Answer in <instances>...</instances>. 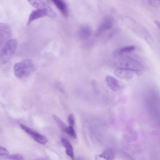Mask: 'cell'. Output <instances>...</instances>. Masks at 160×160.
<instances>
[{"instance_id":"cell-11","label":"cell","mask_w":160,"mask_h":160,"mask_svg":"<svg viewBox=\"0 0 160 160\" xmlns=\"http://www.w3.org/2000/svg\"><path fill=\"white\" fill-rule=\"evenodd\" d=\"M95 159L96 160H115L114 152L110 148L107 149L101 154L96 156Z\"/></svg>"},{"instance_id":"cell-20","label":"cell","mask_w":160,"mask_h":160,"mask_svg":"<svg viewBox=\"0 0 160 160\" xmlns=\"http://www.w3.org/2000/svg\"><path fill=\"white\" fill-rule=\"evenodd\" d=\"M9 152L6 148L0 146V156H8Z\"/></svg>"},{"instance_id":"cell-6","label":"cell","mask_w":160,"mask_h":160,"mask_svg":"<svg viewBox=\"0 0 160 160\" xmlns=\"http://www.w3.org/2000/svg\"><path fill=\"white\" fill-rule=\"evenodd\" d=\"M114 74L120 78L123 79H129L131 78L137 72L128 68L118 67L114 71Z\"/></svg>"},{"instance_id":"cell-1","label":"cell","mask_w":160,"mask_h":160,"mask_svg":"<svg viewBox=\"0 0 160 160\" xmlns=\"http://www.w3.org/2000/svg\"><path fill=\"white\" fill-rule=\"evenodd\" d=\"M34 68V62L31 59H26L15 64L14 72L16 77L22 78L31 73L33 71Z\"/></svg>"},{"instance_id":"cell-21","label":"cell","mask_w":160,"mask_h":160,"mask_svg":"<svg viewBox=\"0 0 160 160\" xmlns=\"http://www.w3.org/2000/svg\"><path fill=\"white\" fill-rule=\"evenodd\" d=\"M149 4L153 7H157L159 6L160 1L159 0H149L148 1Z\"/></svg>"},{"instance_id":"cell-2","label":"cell","mask_w":160,"mask_h":160,"mask_svg":"<svg viewBox=\"0 0 160 160\" xmlns=\"http://www.w3.org/2000/svg\"><path fill=\"white\" fill-rule=\"evenodd\" d=\"M17 46L16 39L12 38L7 41L0 53V60L3 63L8 62L12 58L15 52Z\"/></svg>"},{"instance_id":"cell-8","label":"cell","mask_w":160,"mask_h":160,"mask_svg":"<svg viewBox=\"0 0 160 160\" xmlns=\"http://www.w3.org/2000/svg\"><path fill=\"white\" fill-rule=\"evenodd\" d=\"M114 23V20L112 17L109 16L106 17L98 26L96 32V35H98L102 32L111 29Z\"/></svg>"},{"instance_id":"cell-17","label":"cell","mask_w":160,"mask_h":160,"mask_svg":"<svg viewBox=\"0 0 160 160\" xmlns=\"http://www.w3.org/2000/svg\"><path fill=\"white\" fill-rule=\"evenodd\" d=\"M52 117L54 120L58 124V126L61 128L62 130H64V131L66 127H65V125L62 121V120L57 116L55 115H52Z\"/></svg>"},{"instance_id":"cell-3","label":"cell","mask_w":160,"mask_h":160,"mask_svg":"<svg viewBox=\"0 0 160 160\" xmlns=\"http://www.w3.org/2000/svg\"><path fill=\"white\" fill-rule=\"evenodd\" d=\"M118 62L120 66L119 67L126 68L134 70L137 72L138 75L140 74L144 69L143 66L141 63L128 57H121L118 59Z\"/></svg>"},{"instance_id":"cell-9","label":"cell","mask_w":160,"mask_h":160,"mask_svg":"<svg viewBox=\"0 0 160 160\" xmlns=\"http://www.w3.org/2000/svg\"><path fill=\"white\" fill-rule=\"evenodd\" d=\"M106 81L108 86L112 90L117 91L120 89L121 86L119 82L113 77L107 76Z\"/></svg>"},{"instance_id":"cell-18","label":"cell","mask_w":160,"mask_h":160,"mask_svg":"<svg viewBox=\"0 0 160 160\" xmlns=\"http://www.w3.org/2000/svg\"><path fill=\"white\" fill-rule=\"evenodd\" d=\"M8 158L12 160H23V157L19 154H13L8 156Z\"/></svg>"},{"instance_id":"cell-5","label":"cell","mask_w":160,"mask_h":160,"mask_svg":"<svg viewBox=\"0 0 160 160\" xmlns=\"http://www.w3.org/2000/svg\"><path fill=\"white\" fill-rule=\"evenodd\" d=\"M20 126L22 130L38 143L44 145L47 142L48 139L45 136L38 133L23 124H20Z\"/></svg>"},{"instance_id":"cell-12","label":"cell","mask_w":160,"mask_h":160,"mask_svg":"<svg viewBox=\"0 0 160 160\" xmlns=\"http://www.w3.org/2000/svg\"><path fill=\"white\" fill-rule=\"evenodd\" d=\"M61 143L65 149L66 154L72 159H74V154L73 147L67 139L62 138L61 139Z\"/></svg>"},{"instance_id":"cell-4","label":"cell","mask_w":160,"mask_h":160,"mask_svg":"<svg viewBox=\"0 0 160 160\" xmlns=\"http://www.w3.org/2000/svg\"><path fill=\"white\" fill-rule=\"evenodd\" d=\"M28 2L36 8L43 11L46 16L52 18L56 17V14L54 11L44 2L40 0H29Z\"/></svg>"},{"instance_id":"cell-7","label":"cell","mask_w":160,"mask_h":160,"mask_svg":"<svg viewBox=\"0 0 160 160\" xmlns=\"http://www.w3.org/2000/svg\"><path fill=\"white\" fill-rule=\"evenodd\" d=\"M12 33V30L9 25L0 23V47L10 37Z\"/></svg>"},{"instance_id":"cell-14","label":"cell","mask_w":160,"mask_h":160,"mask_svg":"<svg viewBox=\"0 0 160 160\" xmlns=\"http://www.w3.org/2000/svg\"><path fill=\"white\" fill-rule=\"evenodd\" d=\"M91 33V29L88 26H83L79 30L78 35L79 38L82 40L88 39Z\"/></svg>"},{"instance_id":"cell-10","label":"cell","mask_w":160,"mask_h":160,"mask_svg":"<svg viewBox=\"0 0 160 160\" xmlns=\"http://www.w3.org/2000/svg\"><path fill=\"white\" fill-rule=\"evenodd\" d=\"M52 1L63 16L67 17L68 15V10L66 3L61 0H53Z\"/></svg>"},{"instance_id":"cell-23","label":"cell","mask_w":160,"mask_h":160,"mask_svg":"<svg viewBox=\"0 0 160 160\" xmlns=\"http://www.w3.org/2000/svg\"></svg>"},{"instance_id":"cell-19","label":"cell","mask_w":160,"mask_h":160,"mask_svg":"<svg viewBox=\"0 0 160 160\" xmlns=\"http://www.w3.org/2000/svg\"><path fill=\"white\" fill-rule=\"evenodd\" d=\"M68 121L69 126L73 127L75 121L74 116L72 114H70L68 115Z\"/></svg>"},{"instance_id":"cell-16","label":"cell","mask_w":160,"mask_h":160,"mask_svg":"<svg viewBox=\"0 0 160 160\" xmlns=\"http://www.w3.org/2000/svg\"><path fill=\"white\" fill-rule=\"evenodd\" d=\"M73 127L70 126L66 127L64 131L71 137L75 139L77 138V135Z\"/></svg>"},{"instance_id":"cell-13","label":"cell","mask_w":160,"mask_h":160,"mask_svg":"<svg viewBox=\"0 0 160 160\" xmlns=\"http://www.w3.org/2000/svg\"><path fill=\"white\" fill-rule=\"evenodd\" d=\"M45 16L46 15L45 13L40 9H37L34 10L31 12L29 16L27 24L29 25L34 20L42 18Z\"/></svg>"},{"instance_id":"cell-15","label":"cell","mask_w":160,"mask_h":160,"mask_svg":"<svg viewBox=\"0 0 160 160\" xmlns=\"http://www.w3.org/2000/svg\"><path fill=\"white\" fill-rule=\"evenodd\" d=\"M135 49V47L134 46H126L120 49L117 53L119 55H120L123 53L131 52L134 50Z\"/></svg>"},{"instance_id":"cell-22","label":"cell","mask_w":160,"mask_h":160,"mask_svg":"<svg viewBox=\"0 0 160 160\" xmlns=\"http://www.w3.org/2000/svg\"><path fill=\"white\" fill-rule=\"evenodd\" d=\"M155 23H156V25L158 27V28H159L160 27V24L157 21H155Z\"/></svg>"}]
</instances>
